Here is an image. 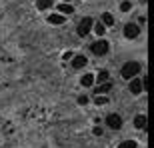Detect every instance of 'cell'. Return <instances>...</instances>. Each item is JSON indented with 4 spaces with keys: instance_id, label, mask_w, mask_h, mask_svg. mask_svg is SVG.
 <instances>
[{
    "instance_id": "cell-1",
    "label": "cell",
    "mask_w": 154,
    "mask_h": 148,
    "mask_svg": "<svg viewBox=\"0 0 154 148\" xmlns=\"http://www.w3.org/2000/svg\"><path fill=\"white\" fill-rule=\"evenodd\" d=\"M140 64L138 62H134V60H130V62H126L122 68H120V76L122 78H126V80H130V78H134V76H138V72H140Z\"/></svg>"
},
{
    "instance_id": "cell-2",
    "label": "cell",
    "mask_w": 154,
    "mask_h": 148,
    "mask_svg": "<svg viewBox=\"0 0 154 148\" xmlns=\"http://www.w3.org/2000/svg\"><path fill=\"white\" fill-rule=\"evenodd\" d=\"M90 50L96 54V56H104V54H108V50H110V44L106 42V40H96L94 44L90 46Z\"/></svg>"
},
{
    "instance_id": "cell-3",
    "label": "cell",
    "mask_w": 154,
    "mask_h": 148,
    "mask_svg": "<svg viewBox=\"0 0 154 148\" xmlns=\"http://www.w3.org/2000/svg\"><path fill=\"white\" fill-rule=\"evenodd\" d=\"M92 26H94V20H92L90 16H86V18H82V22L78 24V30H76V32H78V36H88Z\"/></svg>"
},
{
    "instance_id": "cell-4",
    "label": "cell",
    "mask_w": 154,
    "mask_h": 148,
    "mask_svg": "<svg viewBox=\"0 0 154 148\" xmlns=\"http://www.w3.org/2000/svg\"><path fill=\"white\" fill-rule=\"evenodd\" d=\"M124 36L128 40H134V38H138L140 36V26L138 24H134V22H128L124 26Z\"/></svg>"
},
{
    "instance_id": "cell-5",
    "label": "cell",
    "mask_w": 154,
    "mask_h": 148,
    "mask_svg": "<svg viewBox=\"0 0 154 148\" xmlns=\"http://www.w3.org/2000/svg\"><path fill=\"white\" fill-rule=\"evenodd\" d=\"M106 126L112 128V130H118L120 126H122V116H118V114H108V116H106Z\"/></svg>"
},
{
    "instance_id": "cell-6",
    "label": "cell",
    "mask_w": 154,
    "mask_h": 148,
    "mask_svg": "<svg viewBox=\"0 0 154 148\" xmlns=\"http://www.w3.org/2000/svg\"><path fill=\"white\" fill-rule=\"evenodd\" d=\"M128 88H130L132 94H140V92L144 90V84L138 76H134V78H130V86H128Z\"/></svg>"
},
{
    "instance_id": "cell-7",
    "label": "cell",
    "mask_w": 154,
    "mask_h": 148,
    "mask_svg": "<svg viewBox=\"0 0 154 148\" xmlns=\"http://www.w3.org/2000/svg\"><path fill=\"white\" fill-rule=\"evenodd\" d=\"M86 62H88V60H86V56H82V54H78V56H72V58H70V64H72V68H74V70L84 68Z\"/></svg>"
},
{
    "instance_id": "cell-8",
    "label": "cell",
    "mask_w": 154,
    "mask_h": 148,
    "mask_svg": "<svg viewBox=\"0 0 154 148\" xmlns=\"http://www.w3.org/2000/svg\"><path fill=\"white\" fill-rule=\"evenodd\" d=\"M110 90H112V82L106 80V82H102V84L96 88V94H98V96H104V94H108Z\"/></svg>"
},
{
    "instance_id": "cell-9",
    "label": "cell",
    "mask_w": 154,
    "mask_h": 148,
    "mask_svg": "<svg viewBox=\"0 0 154 148\" xmlns=\"http://www.w3.org/2000/svg\"><path fill=\"white\" fill-rule=\"evenodd\" d=\"M48 22L56 26V24H64V22H66V18H64L62 14H50V16H48Z\"/></svg>"
},
{
    "instance_id": "cell-10",
    "label": "cell",
    "mask_w": 154,
    "mask_h": 148,
    "mask_svg": "<svg viewBox=\"0 0 154 148\" xmlns=\"http://www.w3.org/2000/svg\"><path fill=\"white\" fill-rule=\"evenodd\" d=\"M80 84L86 86V88H90V86L94 84V76H92V74H84V76L80 78Z\"/></svg>"
},
{
    "instance_id": "cell-11",
    "label": "cell",
    "mask_w": 154,
    "mask_h": 148,
    "mask_svg": "<svg viewBox=\"0 0 154 148\" xmlns=\"http://www.w3.org/2000/svg\"><path fill=\"white\" fill-rule=\"evenodd\" d=\"M134 126L136 128H146V114H138L134 118Z\"/></svg>"
},
{
    "instance_id": "cell-12",
    "label": "cell",
    "mask_w": 154,
    "mask_h": 148,
    "mask_svg": "<svg viewBox=\"0 0 154 148\" xmlns=\"http://www.w3.org/2000/svg\"><path fill=\"white\" fill-rule=\"evenodd\" d=\"M102 24L104 26H112V24H114V16H112L110 12H104L102 14Z\"/></svg>"
},
{
    "instance_id": "cell-13",
    "label": "cell",
    "mask_w": 154,
    "mask_h": 148,
    "mask_svg": "<svg viewBox=\"0 0 154 148\" xmlns=\"http://www.w3.org/2000/svg\"><path fill=\"white\" fill-rule=\"evenodd\" d=\"M58 12L70 14V12H74V6H72V4H58Z\"/></svg>"
},
{
    "instance_id": "cell-14",
    "label": "cell",
    "mask_w": 154,
    "mask_h": 148,
    "mask_svg": "<svg viewBox=\"0 0 154 148\" xmlns=\"http://www.w3.org/2000/svg\"><path fill=\"white\" fill-rule=\"evenodd\" d=\"M52 4H54V0H38V2H36V6H38L40 10H46V8H50Z\"/></svg>"
},
{
    "instance_id": "cell-15",
    "label": "cell",
    "mask_w": 154,
    "mask_h": 148,
    "mask_svg": "<svg viewBox=\"0 0 154 148\" xmlns=\"http://www.w3.org/2000/svg\"><path fill=\"white\" fill-rule=\"evenodd\" d=\"M118 148H138V144L134 140H124V142H120Z\"/></svg>"
},
{
    "instance_id": "cell-16",
    "label": "cell",
    "mask_w": 154,
    "mask_h": 148,
    "mask_svg": "<svg viewBox=\"0 0 154 148\" xmlns=\"http://www.w3.org/2000/svg\"><path fill=\"white\" fill-rule=\"evenodd\" d=\"M130 8H132V2H128V0H124V2L120 4V10H122V12H128Z\"/></svg>"
},
{
    "instance_id": "cell-17",
    "label": "cell",
    "mask_w": 154,
    "mask_h": 148,
    "mask_svg": "<svg viewBox=\"0 0 154 148\" xmlns=\"http://www.w3.org/2000/svg\"><path fill=\"white\" fill-rule=\"evenodd\" d=\"M98 80H100V82H106V80H110V74L106 72V70H102V72L98 74Z\"/></svg>"
},
{
    "instance_id": "cell-18",
    "label": "cell",
    "mask_w": 154,
    "mask_h": 148,
    "mask_svg": "<svg viewBox=\"0 0 154 148\" xmlns=\"http://www.w3.org/2000/svg\"><path fill=\"white\" fill-rule=\"evenodd\" d=\"M94 102L102 106V104H106V102H108V98H106V96H96V100H94Z\"/></svg>"
},
{
    "instance_id": "cell-19",
    "label": "cell",
    "mask_w": 154,
    "mask_h": 148,
    "mask_svg": "<svg viewBox=\"0 0 154 148\" xmlns=\"http://www.w3.org/2000/svg\"><path fill=\"white\" fill-rule=\"evenodd\" d=\"M94 30H96L98 36H102L104 34V24H96V28H94Z\"/></svg>"
},
{
    "instance_id": "cell-20",
    "label": "cell",
    "mask_w": 154,
    "mask_h": 148,
    "mask_svg": "<svg viewBox=\"0 0 154 148\" xmlns=\"http://www.w3.org/2000/svg\"><path fill=\"white\" fill-rule=\"evenodd\" d=\"M78 104H82V106H84V104H88V96H80L78 98Z\"/></svg>"
},
{
    "instance_id": "cell-21",
    "label": "cell",
    "mask_w": 154,
    "mask_h": 148,
    "mask_svg": "<svg viewBox=\"0 0 154 148\" xmlns=\"http://www.w3.org/2000/svg\"><path fill=\"white\" fill-rule=\"evenodd\" d=\"M64 60H70V58H72V50H66V52H64Z\"/></svg>"
},
{
    "instance_id": "cell-22",
    "label": "cell",
    "mask_w": 154,
    "mask_h": 148,
    "mask_svg": "<svg viewBox=\"0 0 154 148\" xmlns=\"http://www.w3.org/2000/svg\"><path fill=\"white\" fill-rule=\"evenodd\" d=\"M92 132H94L96 136H100V134H102V128H100V126H96V128H94V130H92Z\"/></svg>"
}]
</instances>
